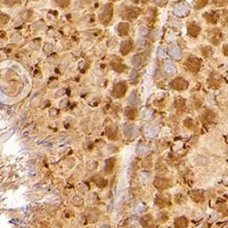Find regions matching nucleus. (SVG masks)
I'll return each instance as SVG.
<instances>
[{"instance_id": "obj_1", "label": "nucleus", "mask_w": 228, "mask_h": 228, "mask_svg": "<svg viewBox=\"0 0 228 228\" xmlns=\"http://www.w3.org/2000/svg\"><path fill=\"white\" fill-rule=\"evenodd\" d=\"M112 12H113V7H112V5L110 4L106 5L102 8V10H101V12L99 13V19L104 25H107L110 21L112 17Z\"/></svg>"}, {"instance_id": "obj_2", "label": "nucleus", "mask_w": 228, "mask_h": 228, "mask_svg": "<svg viewBox=\"0 0 228 228\" xmlns=\"http://www.w3.org/2000/svg\"><path fill=\"white\" fill-rule=\"evenodd\" d=\"M126 88H126V85H125L124 81L120 82V83H117L115 86H114L111 94H112V96H113L114 98H117V99H118V98H121V97H122V96L125 94Z\"/></svg>"}, {"instance_id": "obj_3", "label": "nucleus", "mask_w": 228, "mask_h": 228, "mask_svg": "<svg viewBox=\"0 0 228 228\" xmlns=\"http://www.w3.org/2000/svg\"><path fill=\"white\" fill-rule=\"evenodd\" d=\"M186 65L188 69H191L192 71H198L201 68V61L195 58H190L189 59H187Z\"/></svg>"}, {"instance_id": "obj_4", "label": "nucleus", "mask_w": 228, "mask_h": 228, "mask_svg": "<svg viewBox=\"0 0 228 228\" xmlns=\"http://www.w3.org/2000/svg\"><path fill=\"white\" fill-rule=\"evenodd\" d=\"M172 88H174L176 91H183L188 87V82L182 78H177L172 81Z\"/></svg>"}, {"instance_id": "obj_5", "label": "nucleus", "mask_w": 228, "mask_h": 228, "mask_svg": "<svg viewBox=\"0 0 228 228\" xmlns=\"http://www.w3.org/2000/svg\"><path fill=\"white\" fill-rule=\"evenodd\" d=\"M188 33L192 37H197L200 33V27L196 22H191L188 25Z\"/></svg>"}, {"instance_id": "obj_6", "label": "nucleus", "mask_w": 228, "mask_h": 228, "mask_svg": "<svg viewBox=\"0 0 228 228\" xmlns=\"http://www.w3.org/2000/svg\"><path fill=\"white\" fill-rule=\"evenodd\" d=\"M139 14H140V10H139L138 8H135V7H131L130 8L129 7L125 11V15H124L125 17L124 18H128V19H134L139 16Z\"/></svg>"}, {"instance_id": "obj_7", "label": "nucleus", "mask_w": 228, "mask_h": 228, "mask_svg": "<svg viewBox=\"0 0 228 228\" xmlns=\"http://www.w3.org/2000/svg\"><path fill=\"white\" fill-rule=\"evenodd\" d=\"M132 49V40H124L121 45V52L122 55H127Z\"/></svg>"}, {"instance_id": "obj_8", "label": "nucleus", "mask_w": 228, "mask_h": 228, "mask_svg": "<svg viewBox=\"0 0 228 228\" xmlns=\"http://www.w3.org/2000/svg\"><path fill=\"white\" fill-rule=\"evenodd\" d=\"M169 53L174 59H180L182 58V50L179 47L177 46H172L169 48Z\"/></svg>"}, {"instance_id": "obj_9", "label": "nucleus", "mask_w": 228, "mask_h": 228, "mask_svg": "<svg viewBox=\"0 0 228 228\" xmlns=\"http://www.w3.org/2000/svg\"><path fill=\"white\" fill-rule=\"evenodd\" d=\"M188 12H189V6H187L186 4H182V5L178 6L174 10L175 15L179 16V17L185 16Z\"/></svg>"}, {"instance_id": "obj_10", "label": "nucleus", "mask_w": 228, "mask_h": 228, "mask_svg": "<svg viewBox=\"0 0 228 228\" xmlns=\"http://www.w3.org/2000/svg\"><path fill=\"white\" fill-rule=\"evenodd\" d=\"M130 30V26L128 23H120L117 27V32L120 36H126L128 35Z\"/></svg>"}, {"instance_id": "obj_11", "label": "nucleus", "mask_w": 228, "mask_h": 228, "mask_svg": "<svg viewBox=\"0 0 228 228\" xmlns=\"http://www.w3.org/2000/svg\"><path fill=\"white\" fill-rule=\"evenodd\" d=\"M154 184L156 187H158L159 189H166L168 188L170 185L169 181L167 179H164V178H156Z\"/></svg>"}, {"instance_id": "obj_12", "label": "nucleus", "mask_w": 228, "mask_h": 228, "mask_svg": "<svg viewBox=\"0 0 228 228\" xmlns=\"http://www.w3.org/2000/svg\"><path fill=\"white\" fill-rule=\"evenodd\" d=\"M213 39H215V41H214V45H216V44H219V42L221 41V39H222V36H221V33H220V31L218 30V29H215V30H213V32L212 33V37H211V39H210V40H211V42H213Z\"/></svg>"}, {"instance_id": "obj_13", "label": "nucleus", "mask_w": 228, "mask_h": 228, "mask_svg": "<svg viewBox=\"0 0 228 228\" xmlns=\"http://www.w3.org/2000/svg\"><path fill=\"white\" fill-rule=\"evenodd\" d=\"M114 165H115V159L114 158H110L109 160L106 161V167H105V171L107 173H110L113 171Z\"/></svg>"}, {"instance_id": "obj_14", "label": "nucleus", "mask_w": 228, "mask_h": 228, "mask_svg": "<svg viewBox=\"0 0 228 228\" xmlns=\"http://www.w3.org/2000/svg\"><path fill=\"white\" fill-rule=\"evenodd\" d=\"M142 224L146 227V228H149V227H151V225H153V217L151 216V215H146V216L142 217Z\"/></svg>"}, {"instance_id": "obj_15", "label": "nucleus", "mask_w": 228, "mask_h": 228, "mask_svg": "<svg viewBox=\"0 0 228 228\" xmlns=\"http://www.w3.org/2000/svg\"><path fill=\"white\" fill-rule=\"evenodd\" d=\"M188 225V221L184 217H180L175 221V228H186Z\"/></svg>"}, {"instance_id": "obj_16", "label": "nucleus", "mask_w": 228, "mask_h": 228, "mask_svg": "<svg viewBox=\"0 0 228 228\" xmlns=\"http://www.w3.org/2000/svg\"><path fill=\"white\" fill-rule=\"evenodd\" d=\"M165 71L170 75V76H172L176 73V68L175 66L172 64V62H167L165 64Z\"/></svg>"}, {"instance_id": "obj_17", "label": "nucleus", "mask_w": 228, "mask_h": 228, "mask_svg": "<svg viewBox=\"0 0 228 228\" xmlns=\"http://www.w3.org/2000/svg\"><path fill=\"white\" fill-rule=\"evenodd\" d=\"M125 116L129 120H134L137 116V110L135 109H127L125 110Z\"/></svg>"}, {"instance_id": "obj_18", "label": "nucleus", "mask_w": 228, "mask_h": 228, "mask_svg": "<svg viewBox=\"0 0 228 228\" xmlns=\"http://www.w3.org/2000/svg\"><path fill=\"white\" fill-rule=\"evenodd\" d=\"M124 132L127 137H131L135 132V125H132V124L126 125V127L124 129Z\"/></svg>"}, {"instance_id": "obj_19", "label": "nucleus", "mask_w": 228, "mask_h": 228, "mask_svg": "<svg viewBox=\"0 0 228 228\" xmlns=\"http://www.w3.org/2000/svg\"><path fill=\"white\" fill-rule=\"evenodd\" d=\"M169 201H170V199L166 198L165 196H162V195L159 196L157 199L158 205H160V207H164L169 202Z\"/></svg>"}, {"instance_id": "obj_20", "label": "nucleus", "mask_w": 228, "mask_h": 228, "mask_svg": "<svg viewBox=\"0 0 228 228\" xmlns=\"http://www.w3.org/2000/svg\"><path fill=\"white\" fill-rule=\"evenodd\" d=\"M207 4V0H194V8L196 9H201L202 7H205Z\"/></svg>"}, {"instance_id": "obj_21", "label": "nucleus", "mask_w": 228, "mask_h": 228, "mask_svg": "<svg viewBox=\"0 0 228 228\" xmlns=\"http://www.w3.org/2000/svg\"><path fill=\"white\" fill-rule=\"evenodd\" d=\"M142 58H141V56L140 55H136V56H134L133 58H132V64L134 66V67H139L141 64H142Z\"/></svg>"}, {"instance_id": "obj_22", "label": "nucleus", "mask_w": 228, "mask_h": 228, "mask_svg": "<svg viewBox=\"0 0 228 228\" xmlns=\"http://www.w3.org/2000/svg\"><path fill=\"white\" fill-rule=\"evenodd\" d=\"M206 15H208V17H205L207 18V20L211 23H215L218 20V16L214 13V12H211V13H207Z\"/></svg>"}, {"instance_id": "obj_23", "label": "nucleus", "mask_w": 228, "mask_h": 228, "mask_svg": "<svg viewBox=\"0 0 228 228\" xmlns=\"http://www.w3.org/2000/svg\"><path fill=\"white\" fill-rule=\"evenodd\" d=\"M190 196H191L193 198L194 201H196V202H199L202 200V193L201 192H198V191H194L193 193L190 194Z\"/></svg>"}, {"instance_id": "obj_24", "label": "nucleus", "mask_w": 228, "mask_h": 228, "mask_svg": "<svg viewBox=\"0 0 228 228\" xmlns=\"http://www.w3.org/2000/svg\"><path fill=\"white\" fill-rule=\"evenodd\" d=\"M148 151H149V149L145 145H142V144H140V145L138 146V148H137V153L139 154H141V155L146 154Z\"/></svg>"}, {"instance_id": "obj_25", "label": "nucleus", "mask_w": 228, "mask_h": 228, "mask_svg": "<svg viewBox=\"0 0 228 228\" xmlns=\"http://www.w3.org/2000/svg\"><path fill=\"white\" fill-rule=\"evenodd\" d=\"M112 66H113V69H115L116 71H119V72L123 71V70H124V68H125L122 64H121L120 62H117V61H115V64H112Z\"/></svg>"}, {"instance_id": "obj_26", "label": "nucleus", "mask_w": 228, "mask_h": 228, "mask_svg": "<svg viewBox=\"0 0 228 228\" xmlns=\"http://www.w3.org/2000/svg\"><path fill=\"white\" fill-rule=\"evenodd\" d=\"M202 52L204 53L205 56L209 57V56H212L213 50H212V48H211L210 47H207V48H202Z\"/></svg>"}, {"instance_id": "obj_27", "label": "nucleus", "mask_w": 228, "mask_h": 228, "mask_svg": "<svg viewBox=\"0 0 228 228\" xmlns=\"http://www.w3.org/2000/svg\"><path fill=\"white\" fill-rule=\"evenodd\" d=\"M129 102L131 104H136V102H137V96H136V93L134 91L132 92V94L129 98Z\"/></svg>"}, {"instance_id": "obj_28", "label": "nucleus", "mask_w": 228, "mask_h": 228, "mask_svg": "<svg viewBox=\"0 0 228 228\" xmlns=\"http://www.w3.org/2000/svg\"><path fill=\"white\" fill-rule=\"evenodd\" d=\"M56 2H57L59 6H61V7H66V6L69 5V0H56Z\"/></svg>"}, {"instance_id": "obj_29", "label": "nucleus", "mask_w": 228, "mask_h": 228, "mask_svg": "<svg viewBox=\"0 0 228 228\" xmlns=\"http://www.w3.org/2000/svg\"><path fill=\"white\" fill-rule=\"evenodd\" d=\"M148 32H149V30H148V28H144V27H142V28H140V35L141 36H142V37H144V36H146L147 34H148Z\"/></svg>"}, {"instance_id": "obj_30", "label": "nucleus", "mask_w": 228, "mask_h": 228, "mask_svg": "<svg viewBox=\"0 0 228 228\" xmlns=\"http://www.w3.org/2000/svg\"><path fill=\"white\" fill-rule=\"evenodd\" d=\"M143 116H144L145 119L149 120V119L151 118V112L149 111V110H143Z\"/></svg>"}, {"instance_id": "obj_31", "label": "nucleus", "mask_w": 228, "mask_h": 228, "mask_svg": "<svg viewBox=\"0 0 228 228\" xmlns=\"http://www.w3.org/2000/svg\"><path fill=\"white\" fill-rule=\"evenodd\" d=\"M5 1H6V4H7L8 6H12V5H14L15 3L18 2L19 0H5Z\"/></svg>"}, {"instance_id": "obj_32", "label": "nucleus", "mask_w": 228, "mask_h": 228, "mask_svg": "<svg viewBox=\"0 0 228 228\" xmlns=\"http://www.w3.org/2000/svg\"><path fill=\"white\" fill-rule=\"evenodd\" d=\"M137 77V71H135V70H132V75H131V80H134V79Z\"/></svg>"}, {"instance_id": "obj_33", "label": "nucleus", "mask_w": 228, "mask_h": 228, "mask_svg": "<svg viewBox=\"0 0 228 228\" xmlns=\"http://www.w3.org/2000/svg\"><path fill=\"white\" fill-rule=\"evenodd\" d=\"M154 2L158 5H163L164 3L167 2V0H154Z\"/></svg>"}, {"instance_id": "obj_34", "label": "nucleus", "mask_w": 228, "mask_h": 228, "mask_svg": "<svg viewBox=\"0 0 228 228\" xmlns=\"http://www.w3.org/2000/svg\"><path fill=\"white\" fill-rule=\"evenodd\" d=\"M100 228H110V227H109L108 225H102Z\"/></svg>"}]
</instances>
